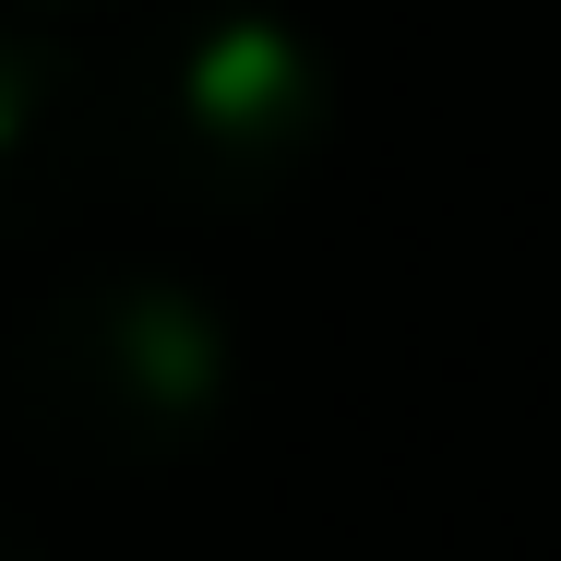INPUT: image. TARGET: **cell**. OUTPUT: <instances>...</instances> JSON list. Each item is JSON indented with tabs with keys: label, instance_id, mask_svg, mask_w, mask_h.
Returning a JSON list of instances; mask_svg holds the SVG:
<instances>
[{
	"label": "cell",
	"instance_id": "obj_1",
	"mask_svg": "<svg viewBox=\"0 0 561 561\" xmlns=\"http://www.w3.org/2000/svg\"><path fill=\"white\" fill-rule=\"evenodd\" d=\"M227 394H239L227 311L156 263H96L48 287L0 346V419L72 478H156L204 454L227 431Z\"/></svg>",
	"mask_w": 561,
	"mask_h": 561
},
{
	"label": "cell",
	"instance_id": "obj_2",
	"mask_svg": "<svg viewBox=\"0 0 561 561\" xmlns=\"http://www.w3.org/2000/svg\"><path fill=\"white\" fill-rule=\"evenodd\" d=\"M335 131V60L287 12H180L108 72V180L180 216H251L311 180Z\"/></svg>",
	"mask_w": 561,
	"mask_h": 561
},
{
	"label": "cell",
	"instance_id": "obj_3",
	"mask_svg": "<svg viewBox=\"0 0 561 561\" xmlns=\"http://www.w3.org/2000/svg\"><path fill=\"white\" fill-rule=\"evenodd\" d=\"M108 192V72L60 36L0 24V251L60 239Z\"/></svg>",
	"mask_w": 561,
	"mask_h": 561
},
{
	"label": "cell",
	"instance_id": "obj_4",
	"mask_svg": "<svg viewBox=\"0 0 561 561\" xmlns=\"http://www.w3.org/2000/svg\"><path fill=\"white\" fill-rule=\"evenodd\" d=\"M0 561H36V550H24V538H12V526H0Z\"/></svg>",
	"mask_w": 561,
	"mask_h": 561
}]
</instances>
